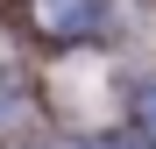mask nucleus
<instances>
[{"mask_svg":"<svg viewBox=\"0 0 156 149\" xmlns=\"http://www.w3.org/2000/svg\"><path fill=\"white\" fill-rule=\"evenodd\" d=\"M29 29L43 43H92L99 0H29Z\"/></svg>","mask_w":156,"mask_h":149,"instance_id":"obj_1","label":"nucleus"},{"mask_svg":"<svg viewBox=\"0 0 156 149\" xmlns=\"http://www.w3.org/2000/svg\"><path fill=\"white\" fill-rule=\"evenodd\" d=\"M135 128L156 142V85H142V99H135Z\"/></svg>","mask_w":156,"mask_h":149,"instance_id":"obj_2","label":"nucleus"},{"mask_svg":"<svg viewBox=\"0 0 156 149\" xmlns=\"http://www.w3.org/2000/svg\"><path fill=\"white\" fill-rule=\"evenodd\" d=\"M57 149H71V142H57Z\"/></svg>","mask_w":156,"mask_h":149,"instance_id":"obj_3","label":"nucleus"}]
</instances>
